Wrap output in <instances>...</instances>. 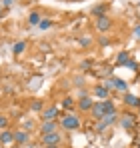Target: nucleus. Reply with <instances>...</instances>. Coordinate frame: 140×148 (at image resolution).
I'll return each mask as SVG.
<instances>
[{
  "instance_id": "10",
  "label": "nucleus",
  "mask_w": 140,
  "mask_h": 148,
  "mask_svg": "<svg viewBox=\"0 0 140 148\" xmlns=\"http://www.w3.org/2000/svg\"><path fill=\"white\" fill-rule=\"evenodd\" d=\"M12 140H14V134H12V132L4 130V132L0 134V142H2V144H8V142H12Z\"/></svg>"
},
{
  "instance_id": "11",
  "label": "nucleus",
  "mask_w": 140,
  "mask_h": 148,
  "mask_svg": "<svg viewBox=\"0 0 140 148\" xmlns=\"http://www.w3.org/2000/svg\"><path fill=\"white\" fill-rule=\"evenodd\" d=\"M124 102L128 104V106H140V100L134 96V94H126L124 96Z\"/></svg>"
},
{
  "instance_id": "22",
  "label": "nucleus",
  "mask_w": 140,
  "mask_h": 148,
  "mask_svg": "<svg viewBox=\"0 0 140 148\" xmlns=\"http://www.w3.org/2000/svg\"><path fill=\"white\" fill-rule=\"evenodd\" d=\"M6 124H8V120H6V118H4V116H0V128H4V126H6Z\"/></svg>"
},
{
  "instance_id": "9",
  "label": "nucleus",
  "mask_w": 140,
  "mask_h": 148,
  "mask_svg": "<svg viewBox=\"0 0 140 148\" xmlns=\"http://www.w3.org/2000/svg\"><path fill=\"white\" fill-rule=\"evenodd\" d=\"M56 108H50V110H44L42 112V118H44V122H50V120H54V116H56Z\"/></svg>"
},
{
  "instance_id": "14",
  "label": "nucleus",
  "mask_w": 140,
  "mask_h": 148,
  "mask_svg": "<svg viewBox=\"0 0 140 148\" xmlns=\"http://www.w3.org/2000/svg\"><path fill=\"white\" fill-rule=\"evenodd\" d=\"M24 48H26V44H24V42H16V44H14V48H12V52H14V54H22Z\"/></svg>"
},
{
  "instance_id": "18",
  "label": "nucleus",
  "mask_w": 140,
  "mask_h": 148,
  "mask_svg": "<svg viewBox=\"0 0 140 148\" xmlns=\"http://www.w3.org/2000/svg\"><path fill=\"white\" fill-rule=\"evenodd\" d=\"M104 10H106V6H96V8H94L92 12H94V14H96V16H98V14L102 16V14H104Z\"/></svg>"
},
{
  "instance_id": "23",
  "label": "nucleus",
  "mask_w": 140,
  "mask_h": 148,
  "mask_svg": "<svg viewBox=\"0 0 140 148\" xmlns=\"http://www.w3.org/2000/svg\"><path fill=\"white\" fill-rule=\"evenodd\" d=\"M12 2H14V0H2V4H4V6H10Z\"/></svg>"
},
{
  "instance_id": "1",
  "label": "nucleus",
  "mask_w": 140,
  "mask_h": 148,
  "mask_svg": "<svg viewBox=\"0 0 140 148\" xmlns=\"http://www.w3.org/2000/svg\"><path fill=\"white\" fill-rule=\"evenodd\" d=\"M60 126L66 128V130H76V128L80 126V120H78V116H74V114H66V116L60 120Z\"/></svg>"
},
{
  "instance_id": "26",
  "label": "nucleus",
  "mask_w": 140,
  "mask_h": 148,
  "mask_svg": "<svg viewBox=\"0 0 140 148\" xmlns=\"http://www.w3.org/2000/svg\"><path fill=\"white\" fill-rule=\"evenodd\" d=\"M138 148H140V144H138Z\"/></svg>"
},
{
  "instance_id": "21",
  "label": "nucleus",
  "mask_w": 140,
  "mask_h": 148,
  "mask_svg": "<svg viewBox=\"0 0 140 148\" xmlns=\"http://www.w3.org/2000/svg\"><path fill=\"white\" fill-rule=\"evenodd\" d=\"M134 38H136V40H140V26H136V28H134Z\"/></svg>"
},
{
  "instance_id": "12",
  "label": "nucleus",
  "mask_w": 140,
  "mask_h": 148,
  "mask_svg": "<svg viewBox=\"0 0 140 148\" xmlns=\"http://www.w3.org/2000/svg\"><path fill=\"white\" fill-rule=\"evenodd\" d=\"M94 94H96L98 98H106V96H108V88H106V86H96V88H94Z\"/></svg>"
},
{
  "instance_id": "13",
  "label": "nucleus",
  "mask_w": 140,
  "mask_h": 148,
  "mask_svg": "<svg viewBox=\"0 0 140 148\" xmlns=\"http://www.w3.org/2000/svg\"><path fill=\"white\" fill-rule=\"evenodd\" d=\"M40 20H42V18H40V14H38V12H32V14L28 16V22H30L32 26H38V24H40Z\"/></svg>"
},
{
  "instance_id": "2",
  "label": "nucleus",
  "mask_w": 140,
  "mask_h": 148,
  "mask_svg": "<svg viewBox=\"0 0 140 148\" xmlns=\"http://www.w3.org/2000/svg\"><path fill=\"white\" fill-rule=\"evenodd\" d=\"M106 88H108V90H110V88H116V90H122V92H126L128 84H126L122 78H116V76H112V78L106 82Z\"/></svg>"
},
{
  "instance_id": "17",
  "label": "nucleus",
  "mask_w": 140,
  "mask_h": 148,
  "mask_svg": "<svg viewBox=\"0 0 140 148\" xmlns=\"http://www.w3.org/2000/svg\"><path fill=\"white\" fill-rule=\"evenodd\" d=\"M40 28H42V30H48V28H50V26H52V22H50V20H48V18H44V20H40Z\"/></svg>"
},
{
  "instance_id": "7",
  "label": "nucleus",
  "mask_w": 140,
  "mask_h": 148,
  "mask_svg": "<svg viewBox=\"0 0 140 148\" xmlns=\"http://www.w3.org/2000/svg\"><path fill=\"white\" fill-rule=\"evenodd\" d=\"M92 106H94V102L88 98V96L78 100V108H80V110H92Z\"/></svg>"
},
{
  "instance_id": "20",
  "label": "nucleus",
  "mask_w": 140,
  "mask_h": 148,
  "mask_svg": "<svg viewBox=\"0 0 140 148\" xmlns=\"http://www.w3.org/2000/svg\"><path fill=\"white\" fill-rule=\"evenodd\" d=\"M72 104H74V102H72V98H66L64 102H62V106H64V108H72Z\"/></svg>"
},
{
  "instance_id": "15",
  "label": "nucleus",
  "mask_w": 140,
  "mask_h": 148,
  "mask_svg": "<svg viewBox=\"0 0 140 148\" xmlns=\"http://www.w3.org/2000/svg\"><path fill=\"white\" fill-rule=\"evenodd\" d=\"M14 140H16V142H26V140H28V134H26V132H16V134H14Z\"/></svg>"
},
{
  "instance_id": "3",
  "label": "nucleus",
  "mask_w": 140,
  "mask_h": 148,
  "mask_svg": "<svg viewBox=\"0 0 140 148\" xmlns=\"http://www.w3.org/2000/svg\"><path fill=\"white\" fill-rule=\"evenodd\" d=\"M92 116L96 118V120H102V118L106 116V100L94 104V106H92Z\"/></svg>"
},
{
  "instance_id": "5",
  "label": "nucleus",
  "mask_w": 140,
  "mask_h": 148,
  "mask_svg": "<svg viewBox=\"0 0 140 148\" xmlns=\"http://www.w3.org/2000/svg\"><path fill=\"white\" fill-rule=\"evenodd\" d=\"M110 26H112V20H110L108 16H98V20H96V28H98L100 32H106Z\"/></svg>"
},
{
  "instance_id": "6",
  "label": "nucleus",
  "mask_w": 140,
  "mask_h": 148,
  "mask_svg": "<svg viewBox=\"0 0 140 148\" xmlns=\"http://www.w3.org/2000/svg\"><path fill=\"white\" fill-rule=\"evenodd\" d=\"M114 120H116V114H110V116H104V118L100 120V124H98V128H96V132H102V130H104V128H106L108 124H112Z\"/></svg>"
},
{
  "instance_id": "24",
  "label": "nucleus",
  "mask_w": 140,
  "mask_h": 148,
  "mask_svg": "<svg viewBox=\"0 0 140 148\" xmlns=\"http://www.w3.org/2000/svg\"><path fill=\"white\" fill-rule=\"evenodd\" d=\"M46 148H56V146H46Z\"/></svg>"
},
{
  "instance_id": "4",
  "label": "nucleus",
  "mask_w": 140,
  "mask_h": 148,
  "mask_svg": "<svg viewBox=\"0 0 140 148\" xmlns=\"http://www.w3.org/2000/svg\"><path fill=\"white\" fill-rule=\"evenodd\" d=\"M42 142H44L46 146H56V144L60 142V136H58L56 132H48V134H42Z\"/></svg>"
},
{
  "instance_id": "16",
  "label": "nucleus",
  "mask_w": 140,
  "mask_h": 148,
  "mask_svg": "<svg viewBox=\"0 0 140 148\" xmlns=\"http://www.w3.org/2000/svg\"><path fill=\"white\" fill-rule=\"evenodd\" d=\"M128 62V52H120L118 54V64H126Z\"/></svg>"
},
{
  "instance_id": "19",
  "label": "nucleus",
  "mask_w": 140,
  "mask_h": 148,
  "mask_svg": "<svg viewBox=\"0 0 140 148\" xmlns=\"http://www.w3.org/2000/svg\"><path fill=\"white\" fill-rule=\"evenodd\" d=\"M122 126H124V128H130V126H132V118H124V120H122Z\"/></svg>"
},
{
  "instance_id": "8",
  "label": "nucleus",
  "mask_w": 140,
  "mask_h": 148,
  "mask_svg": "<svg viewBox=\"0 0 140 148\" xmlns=\"http://www.w3.org/2000/svg\"><path fill=\"white\" fill-rule=\"evenodd\" d=\"M40 132H42V134H48V132H56V124L52 122V120H50V122H44V124H42V128H40Z\"/></svg>"
},
{
  "instance_id": "27",
  "label": "nucleus",
  "mask_w": 140,
  "mask_h": 148,
  "mask_svg": "<svg viewBox=\"0 0 140 148\" xmlns=\"http://www.w3.org/2000/svg\"><path fill=\"white\" fill-rule=\"evenodd\" d=\"M138 108H140V106H138Z\"/></svg>"
},
{
  "instance_id": "25",
  "label": "nucleus",
  "mask_w": 140,
  "mask_h": 148,
  "mask_svg": "<svg viewBox=\"0 0 140 148\" xmlns=\"http://www.w3.org/2000/svg\"><path fill=\"white\" fill-rule=\"evenodd\" d=\"M0 14H2V8H0Z\"/></svg>"
}]
</instances>
